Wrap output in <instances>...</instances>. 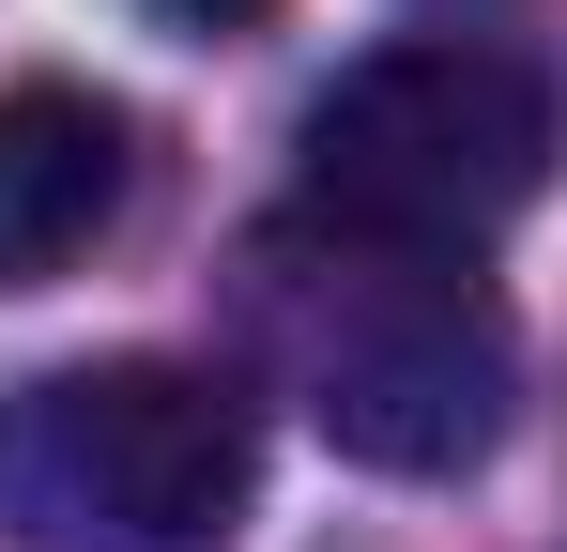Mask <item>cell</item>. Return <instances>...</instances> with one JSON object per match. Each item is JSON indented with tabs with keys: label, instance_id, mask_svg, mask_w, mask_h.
<instances>
[{
	"label": "cell",
	"instance_id": "6da1fadb",
	"mask_svg": "<svg viewBox=\"0 0 567 552\" xmlns=\"http://www.w3.org/2000/svg\"><path fill=\"white\" fill-rule=\"evenodd\" d=\"M246 354L369 476H475L506 430V384H522L506 307L445 246H383L338 215H277L246 246Z\"/></svg>",
	"mask_w": 567,
	"mask_h": 552
},
{
	"label": "cell",
	"instance_id": "7a4b0ae2",
	"mask_svg": "<svg viewBox=\"0 0 567 552\" xmlns=\"http://www.w3.org/2000/svg\"><path fill=\"white\" fill-rule=\"evenodd\" d=\"M261 491L246 384L185 354H93L0 399V522L16 552H230Z\"/></svg>",
	"mask_w": 567,
	"mask_h": 552
},
{
	"label": "cell",
	"instance_id": "3957f363",
	"mask_svg": "<svg viewBox=\"0 0 567 552\" xmlns=\"http://www.w3.org/2000/svg\"><path fill=\"white\" fill-rule=\"evenodd\" d=\"M553 184V78L522 47H369L307 92V139H291V215H338L383 246H491L522 200Z\"/></svg>",
	"mask_w": 567,
	"mask_h": 552
},
{
	"label": "cell",
	"instance_id": "277c9868",
	"mask_svg": "<svg viewBox=\"0 0 567 552\" xmlns=\"http://www.w3.org/2000/svg\"><path fill=\"white\" fill-rule=\"evenodd\" d=\"M123 215V123L93 92H0V292H47V276Z\"/></svg>",
	"mask_w": 567,
	"mask_h": 552
},
{
	"label": "cell",
	"instance_id": "5b68a950",
	"mask_svg": "<svg viewBox=\"0 0 567 552\" xmlns=\"http://www.w3.org/2000/svg\"><path fill=\"white\" fill-rule=\"evenodd\" d=\"M154 16H169V31H199V47H230V31H261L277 0H154Z\"/></svg>",
	"mask_w": 567,
	"mask_h": 552
}]
</instances>
